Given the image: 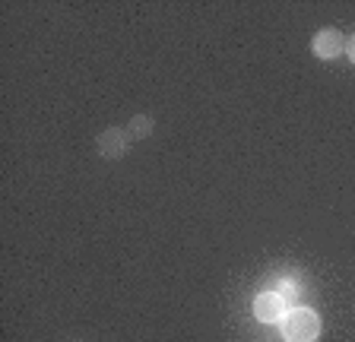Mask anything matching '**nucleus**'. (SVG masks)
I'll list each match as a JSON object with an SVG mask.
<instances>
[{"instance_id":"1","label":"nucleus","mask_w":355,"mask_h":342,"mask_svg":"<svg viewBox=\"0 0 355 342\" xmlns=\"http://www.w3.org/2000/svg\"><path fill=\"white\" fill-rule=\"evenodd\" d=\"M279 323H282V339L286 342H318V336H320L318 311H311L304 305L288 307Z\"/></svg>"},{"instance_id":"4","label":"nucleus","mask_w":355,"mask_h":342,"mask_svg":"<svg viewBox=\"0 0 355 342\" xmlns=\"http://www.w3.org/2000/svg\"><path fill=\"white\" fill-rule=\"evenodd\" d=\"M311 48L320 60H336L340 54H346V38L336 29H320L318 35L311 38Z\"/></svg>"},{"instance_id":"2","label":"nucleus","mask_w":355,"mask_h":342,"mask_svg":"<svg viewBox=\"0 0 355 342\" xmlns=\"http://www.w3.org/2000/svg\"><path fill=\"white\" fill-rule=\"evenodd\" d=\"M288 301L279 295V291L273 289H263L257 298H254V317L260 320V323H279L282 317H286L288 311Z\"/></svg>"},{"instance_id":"5","label":"nucleus","mask_w":355,"mask_h":342,"mask_svg":"<svg viewBox=\"0 0 355 342\" xmlns=\"http://www.w3.org/2000/svg\"><path fill=\"white\" fill-rule=\"evenodd\" d=\"M153 130H155V124H153V118H149V114H133L130 124H127V134H130L133 143H137V140H146Z\"/></svg>"},{"instance_id":"6","label":"nucleus","mask_w":355,"mask_h":342,"mask_svg":"<svg viewBox=\"0 0 355 342\" xmlns=\"http://www.w3.org/2000/svg\"><path fill=\"white\" fill-rule=\"evenodd\" d=\"M346 57L355 64V35H352V38H346Z\"/></svg>"},{"instance_id":"3","label":"nucleus","mask_w":355,"mask_h":342,"mask_svg":"<svg viewBox=\"0 0 355 342\" xmlns=\"http://www.w3.org/2000/svg\"><path fill=\"white\" fill-rule=\"evenodd\" d=\"M130 134H127V127H108L105 134L96 136V149L102 159H121L130 146Z\"/></svg>"}]
</instances>
